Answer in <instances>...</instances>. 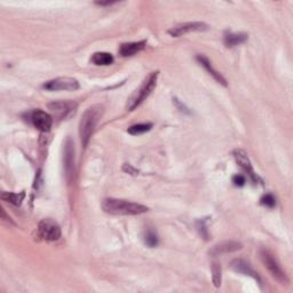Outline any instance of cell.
Returning <instances> with one entry per match:
<instances>
[{"label":"cell","mask_w":293,"mask_h":293,"mask_svg":"<svg viewBox=\"0 0 293 293\" xmlns=\"http://www.w3.org/2000/svg\"><path fill=\"white\" fill-rule=\"evenodd\" d=\"M242 249V244L238 243V242L235 241H226L222 242V243H219L215 245L210 251V254L212 257H218V255L221 254H226V253H231V252H236Z\"/></svg>","instance_id":"12"},{"label":"cell","mask_w":293,"mask_h":293,"mask_svg":"<svg viewBox=\"0 0 293 293\" xmlns=\"http://www.w3.org/2000/svg\"><path fill=\"white\" fill-rule=\"evenodd\" d=\"M249 36L248 34H244V32H239V34H234V32H226L225 34V45L227 47H235V46H238L241 44L245 43L248 40Z\"/></svg>","instance_id":"16"},{"label":"cell","mask_w":293,"mask_h":293,"mask_svg":"<svg viewBox=\"0 0 293 293\" xmlns=\"http://www.w3.org/2000/svg\"><path fill=\"white\" fill-rule=\"evenodd\" d=\"M63 164L67 181L71 182L74 176V146L70 138L67 139L66 145H64Z\"/></svg>","instance_id":"7"},{"label":"cell","mask_w":293,"mask_h":293,"mask_svg":"<svg viewBox=\"0 0 293 293\" xmlns=\"http://www.w3.org/2000/svg\"><path fill=\"white\" fill-rule=\"evenodd\" d=\"M102 210L113 216H139L149 211L142 204L118 198H105L102 202Z\"/></svg>","instance_id":"1"},{"label":"cell","mask_w":293,"mask_h":293,"mask_svg":"<svg viewBox=\"0 0 293 293\" xmlns=\"http://www.w3.org/2000/svg\"><path fill=\"white\" fill-rule=\"evenodd\" d=\"M232 183H234L236 187H243V185L246 183L245 176L241 175V174L235 175L234 178H232Z\"/></svg>","instance_id":"23"},{"label":"cell","mask_w":293,"mask_h":293,"mask_svg":"<svg viewBox=\"0 0 293 293\" xmlns=\"http://www.w3.org/2000/svg\"><path fill=\"white\" fill-rule=\"evenodd\" d=\"M143 241H145V244L149 246V248H156L158 243H159L158 236L153 230H147L145 236H143Z\"/></svg>","instance_id":"20"},{"label":"cell","mask_w":293,"mask_h":293,"mask_svg":"<svg viewBox=\"0 0 293 293\" xmlns=\"http://www.w3.org/2000/svg\"><path fill=\"white\" fill-rule=\"evenodd\" d=\"M104 113L103 105L95 104L88 108L82 116L81 123H79V137L84 148H86L90 142L92 134L94 133L97 123L101 119Z\"/></svg>","instance_id":"2"},{"label":"cell","mask_w":293,"mask_h":293,"mask_svg":"<svg viewBox=\"0 0 293 293\" xmlns=\"http://www.w3.org/2000/svg\"><path fill=\"white\" fill-rule=\"evenodd\" d=\"M260 204L266 207L273 208L276 205V198L274 197V195L272 194H266V195H263L261 199H260Z\"/></svg>","instance_id":"22"},{"label":"cell","mask_w":293,"mask_h":293,"mask_svg":"<svg viewBox=\"0 0 293 293\" xmlns=\"http://www.w3.org/2000/svg\"><path fill=\"white\" fill-rule=\"evenodd\" d=\"M30 120L34 124V126L41 132H48L53 125L52 116L40 109L32 111L30 115Z\"/></svg>","instance_id":"9"},{"label":"cell","mask_w":293,"mask_h":293,"mask_svg":"<svg viewBox=\"0 0 293 293\" xmlns=\"http://www.w3.org/2000/svg\"><path fill=\"white\" fill-rule=\"evenodd\" d=\"M97 5H100V6H110V5H114V2H105V3H102V2H97Z\"/></svg>","instance_id":"25"},{"label":"cell","mask_w":293,"mask_h":293,"mask_svg":"<svg viewBox=\"0 0 293 293\" xmlns=\"http://www.w3.org/2000/svg\"><path fill=\"white\" fill-rule=\"evenodd\" d=\"M48 108L55 116V118L63 119L74 111L76 103H73L72 101H54L48 104Z\"/></svg>","instance_id":"10"},{"label":"cell","mask_w":293,"mask_h":293,"mask_svg":"<svg viewBox=\"0 0 293 293\" xmlns=\"http://www.w3.org/2000/svg\"><path fill=\"white\" fill-rule=\"evenodd\" d=\"M260 259H261L262 263L264 264L269 273L272 274L274 278H276L278 282L281 283H287V277L285 275V272L283 271L280 262L277 261V259L274 257V254L266 249L260 250Z\"/></svg>","instance_id":"4"},{"label":"cell","mask_w":293,"mask_h":293,"mask_svg":"<svg viewBox=\"0 0 293 293\" xmlns=\"http://www.w3.org/2000/svg\"><path fill=\"white\" fill-rule=\"evenodd\" d=\"M43 88L47 91H76L79 88V83L70 77H59L45 83Z\"/></svg>","instance_id":"6"},{"label":"cell","mask_w":293,"mask_h":293,"mask_svg":"<svg viewBox=\"0 0 293 293\" xmlns=\"http://www.w3.org/2000/svg\"><path fill=\"white\" fill-rule=\"evenodd\" d=\"M38 232L41 238L48 242L58 241L61 237V228L52 219H44L39 222Z\"/></svg>","instance_id":"5"},{"label":"cell","mask_w":293,"mask_h":293,"mask_svg":"<svg viewBox=\"0 0 293 293\" xmlns=\"http://www.w3.org/2000/svg\"><path fill=\"white\" fill-rule=\"evenodd\" d=\"M196 60L198 61V63L201 64V66L208 72V74H210V76H212L213 78H215L218 83L221 84V85L227 86V81H226V79L223 78V76L220 72H218L216 69L212 67L211 61L205 57V55L198 54L197 57H196Z\"/></svg>","instance_id":"13"},{"label":"cell","mask_w":293,"mask_h":293,"mask_svg":"<svg viewBox=\"0 0 293 293\" xmlns=\"http://www.w3.org/2000/svg\"><path fill=\"white\" fill-rule=\"evenodd\" d=\"M151 128H152L151 123H142V124L133 125V126H131L127 129V132L131 134V136H141V134H145L150 131Z\"/></svg>","instance_id":"19"},{"label":"cell","mask_w":293,"mask_h":293,"mask_svg":"<svg viewBox=\"0 0 293 293\" xmlns=\"http://www.w3.org/2000/svg\"><path fill=\"white\" fill-rule=\"evenodd\" d=\"M232 156H234L237 164H238L242 169H243L246 173L251 176V179L253 180V182H257V181L259 180L258 175L254 173L252 163H251L248 153H246L244 150H242V149H235V150L232 151Z\"/></svg>","instance_id":"11"},{"label":"cell","mask_w":293,"mask_h":293,"mask_svg":"<svg viewBox=\"0 0 293 293\" xmlns=\"http://www.w3.org/2000/svg\"><path fill=\"white\" fill-rule=\"evenodd\" d=\"M208 29V25L206 23L203 22H185V23H180V24H176L174 26H172L169 30V34L172 37H182L190 32L195 31H205Z\"/></svg>","instance_id":"8"},{"label":"cell","mask_w":293,"mask_h":293,"mask_svg":"<svg viewBox=\"0 0 293 293\" xmlns=\"http://www.w3.org/2000/svg\"><path fill=\"white\" fill-rule=\"evenodd\" d=\"M221 264L219 262L212 263V281L216 287H219L221 285Z\"/></svg>","instance_id":"21"},{"label":"cell","mask_w":293,"mask_h":293,"mask_svg":"<svg viewBox=\"0 0 293 293\" xmlns=\"http://www.w3.org/2000/svg\"><path fill=\"white\" fill-rule=\"evenodd\" d=\"M2 199L7 203H11L13 205L15 206H20L23 199L25 197L24 193H20V194H15V193H3L2 194Z\"/></svg>","instance_id":"18"},{"label":"cell","mask_w":293,"mask_h":293,"mask_svg":"<svg viewBox=\"0 0 293 293\" xmlns=\"http://www.w3.org/2000/svg\"><path fill=\"white\" fill-rule=\"evenodd\" d=\"M158 71L151 72L149 76L145 79V82L142 83V85L139 87V90L133 93L131 97L127 100V105L126 108L129 111H133L136 108H138L143 101H145L147 97L150 95V93L152 92L153 88H155L157 84V78H158Z\"/></svg>","instance_id":"3"},{"label":"cell","mask_w":293,"mask_h":293,"mask_svg":"<svg viewBox=\"0 0 293 293\" xmlns=\"http://www.w3.org/2000/svg\"><path fill=\"white\" fill-rule=\"evenodd\" d=\"M231 268L237 273L243 274V275H246V276L253 277L254 280H257L259 283H261V280H260L258 273H255L252 269V267H251L250 264L245 261V260L235 259L234 261L231 262Z\"/></svg>","instance_id":"15"},{"label":"cell","mask_w":293,"mask_h":293,"mask_svg":"<svg viewBox=\"0 0 293 293\" xmlns=\"http://www.w3.org/2000/svg\"><path fill=\"white\" fill-rule=\"evenodd\" d=\"M91 61L95 64V66H110L113 64L115 59L113 55L106 52H97L93 54Z\"/></svg>","instance_id":"17"},{"label":"cell","mask_w":293,"mask_h":293,"mask_svg":"<svg viewBox=\"0 0 293 293\" xmlns=\"http://www.w3.org/2000/svg\"><path fill=\"white\" fill-rule=\"evenodd\" d=\"M197 227H198V230L201 231V235L203 237H205V239H207L208 234H207V229H206V226H205V221H198L197 222Z\"/></svg>","instance_id":"24"},{"label":"cell","mask_w":293,"mask_h":293,"mask_svg":"<svg viewBox=\"0 0 293 293\" xmlns=\"http://www.w3.org/2000/svg\"><path fill=\"white\" fill-rule=\"evenodd\" d=\"M147 45V40L142 41H134V43H125L122 44L119 47V55L123 58L126 57H133L137 53L141 52L142 49H145Z\"/></svg>","instance_id":"14"}]
</instances>
